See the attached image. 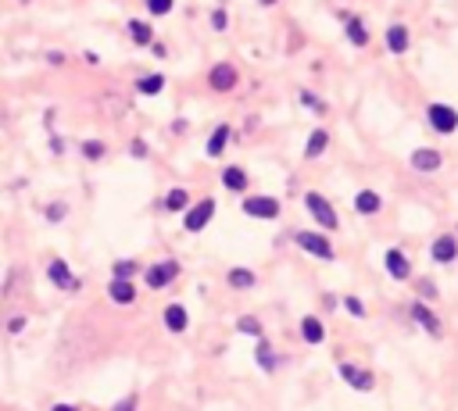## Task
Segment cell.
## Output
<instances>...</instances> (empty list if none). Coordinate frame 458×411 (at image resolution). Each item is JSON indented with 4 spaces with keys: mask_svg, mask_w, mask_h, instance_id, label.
I'll return each mask as SVG.
<instances>
[{
    "mask_svg": "<svg viewBox=\"0 0 458 411\" xmlns=\"http://www.w3.org/2000/svg\"><path fill=\"white\" fill-rule=\"evenodd\" d=\"M305 208L312 211V218L322 225V229H336L340 222H336V211H333V204L322 197V193H305Z\"/></svg>",
    "mask_w": 458,
    "mask_h": 411,
    "instance_id": "1",
    "label": "cell"
},
{
    "mask_svg": "<svg viewBox=\"0 0 458 411\" xmlns=\"http://www.w3.org/2000/svg\"><path fill=\"white\" fill-rule=\"evenodd\" d=\"M298 247L308 251L312 258H322V261H333V258H336V254H333V244H329L326 237H319V232H298Z\"/></svg>",
    "mask_w": 458,
    "mask_h": 411,
    "instance_id": "2",
    "label": "cell"
},
{
    "mask_svg": "<svg viewBox=\"0 0 458 411\" xmlns=\"http://www.w3.org/2000/svg\"><path fill=\"white\" fill-rule=\"evenodd\" d=\"M430 126H433L440 136L454 133V129H458V111L447 107V104H430Z\"/></svg>",
    "mask_w": 458,
    "mask_h": 411,
    "instance_id": "3",
    "label": "cell"
},
{
    "mask_svg": "<svg viewBox=\"0 0 458 411\" xmlns=\"http://www.w3.org/2000/svg\"><path fill=\"white\" fill-rule=\"evenodd\" d=\"M176 275H180V265H176V261H158V265L147 268V286H151V290H165Z\"/></svg>",
    "mask_w": 458,
    "mask_h": 411,
    "instance_id": "4",
    "label": "cell"
},
{
    "mask_svg": "<svg viewBox=\"0 0 458 411\" xmlns=\"http://www.w3.org/2000/svg\"><path fill=\"white\" fill-rule=\"evenodd\" d=\"M244 211H247L251 218L272 222V218H279V201H276V197H247V201H244Z\"/></svg>",
    "mask_w": 458,
    "mask_h": 411,
    "instance_id": "5",
    "label": "cell"
},
{
    "mask_svg": "<svg viewBox=\"0 0 458 411\" xmlns=\"http://www.w3.org/2000/svg\"><path fill=\"white\" fill-rule=\"evenodd\" d=\"M340 379L351 383L355 390H372V386H376V376L365 372V369H358L355 362H344V365H340Z\"/></svg>",
    "mask_w": 458,
    "mask_h": 411,
    "instance_id": "6",
    "label": "cell"
},
{
    "mask_svg": "<svg viewBox=\"0 0 458 411\" xmlns=\"http://www.w3.org/2000/svg\"><path fill=\"white\" fill-rule=\"evenodd\" d=\"M211 215H215V201H201V204H194L190 211H187V232H201L208 222H211Z\"/></svg>",
    "mask_w": 458,
    "mask_h": 411,
    "instance_id": "7",
    "label": "cell"
},
{
    "mask_svg": "<svg viewBox=\"0 0 458 411\" xmlns=\"http://www.w3.org/2000/svg\"><path fill=\"white\" fill-rule=\"evenodd\" d=\"M208 83H211V90H233L237 86V68L233 65H215L211 68V76H208Z\"/></svg>",
    "mask_w": 458,
    "mask_h": 411,
    "instance_id": "8",
    "label": "cell"
},
{
    "mask_svg": "<svg viewBox=\"0 0 458 411\" xmlns=\"http://www.w3.org/2000/svg\"><path fill=\"white\" fill-rule=\"evenodd\" d=\"M387 272H390L397 282H405V279L412 275V265H409V258L401 254L397 247H394V251H387Z\"/></svg>",
    "mask_w": 458,
    "mask_h": 411,
    "instance_id": "9",
    "label": "cell"
},
{
    "mask_svg": "<svg viewBox=\"0 0 458 411\" xmlns=\"http://www.w3.org/2000/svg\"><path fill=\"white\" fill-rule=\"evenodd\" d=\"M107 293H111V301H114V304H133V301H136V290H133L129 279H111Z\"/></svg>",
    "mask_w": 458,
    "mask_h": 411,
    "instance_id": "10",
    "label": "cell"
},
{
    "mask_svg": "<svg viewBox=\"0 0 458 411\" xmlns=\"http://www.w3.org/2000/svg\"><path fill=\"white\" fill-rule=\"evenodd\" d=\"M430 254H433L440 265H447V261H454V258H458V240H454V237H440V240L430 247Z\"/></svg>",
    "mask_w": 458,
    "mask_h": 411,
    "instance_id": "11",
    "label": "cell"
},
{
    "mask_svg": "<svg viewBox=\"0 0 458 411\" xmlns=\"http://www.w3.org/2000/svg\"><path fill=\"white\" fill-rule=\"evenodd\" d=\"M412 315H416V322H419L430 336H440V322H437V315H433L423 301H416V304H412Z\"/></svg>",
    "mask_w": 458,
    "mask_h": 411,
    "instance_id": "12",
    "label": "cell"
},
{
    "mask_svg": "<svg viewBox=\"0 0 458 411\" xmlns=\"http://www.w3.org/2000/svg\"><path fill=\"white\" fill-rule=\"evenodd\" d=\"M47 275H50V282H54V286H61V290H76V279H72V272H69V265H65V261H50Z\"/></svg>",
    "mask_w": 458,
    "mask_h": 411,
    "instance_id": "13",
    "label": "cell"
},
{
    "mask_svg": "<svg viewBox=\"0 0 458 411\" xmlns=\"http://www.w3.org/2000/svg\"><path fill=\"white\" fill-rule=\"evenodd\" d=\"M387 47H390V54H405L409 50V29L405 25H390L387 29Z\"/></svg>",
    "mask_w": 458,
    "mask_h": 411,
    "instance_id": "14",
    "label": "cell"
},
{
    "mask_svg": "<svg viewBox=\"0 0 458 411\" xmlns=\"http://www.w3.org/2000/svg\"><path fill=\"white\" fill-rule=\"evenodd\" d=\"M222 183L233 190V193H244V190H247V175H244L237 165H229V168H222Z\"/></svg>",
    "mask_w": 458,
    "mask_h": 411,
    "instance_id": "15",
    "label": "cell"
},
{
    "mask_svg": "<svg viewBox=\"0 0 458 411\" xmlns=\"http://www.w3.org/2000/svg\"><path fill=\"white\" fill-rule=\"evenodd\" d=\"M165 326H168L172 333H183V329H187V308H183V304H168V308H165Z\"/></svg>",
    "mask_w": 458,
    "mask_h": 411,
    "instance_id": "16",
    "label": "cell"
},
{
    "mask_svg": "<svg viewBox=\"0 0 458 411\" xmlns=\"http://www.w3.org/2000/svg\"><path fill=\"white\" fill-rule=\"evenodd\" d=\"M412 168H419V172H437V168H440V154H437V150H416V154H412Z\"/></svg>",
    "mask_w": 458,
    "mask_h": 411,
    "instance_id": "17",
    "label": "cell"
},
{
    "mask_svg": "<svg viewBox=\"0 0 458 411\" xmlns=\"http://www.w3.org/2000/svg\"><path fill=\"white\" fill-rule=\"evenodd\" d=\"M301 336H305L308 343H322V340H326V329H322V322H319L315 315H308V318L301 322Z\"/></svg>",
    "mask_w": 458,
    "mask_h": 411,
    "instance_id": "18",
    "label": "cell"
},
{
    "mask_svg": "<svg viewBox=\"0 0 458 411\" xmlns=\"http://www.w3.org/2000/svg\"><path fill=\"white\" fill-rule=\"evenodd\" d=\"M344 29H348V36H351V43L355 47H365L369 43V32H365V25H362V18H344Z\"/></svg>",
    "mask_w": 458,
    "mask_h": 411,
    "instance_id": "19",
    "label": "cell"
},
{
    "mask_svg": "<svg viewBox=\"0 0 458 411\" xmlns=\"http://www.w3.org/2000/svg\"><path fill=\"white\" fill-rule=\"evenodd\" d=\"M355 208H358L362 215H376V211H380V193H372V190H358Z\"/></svg>",
    "mask_w": 458,
    "mask_h": 411,
    "instance_id": "20",
    "label": "cell"
},
{
    "mask_svg": "<svg viewBox=\"0 0 458 411\" xmlns=\"http://www.w3.org/2000/svg\"><path fill=\"white\" fill-rule=\"evenodd\" d=\"M229 286H237V290H251L254 286V272L251 268H229Z\"/></svg>",
    "mask_w": 458,
    "mask_h": 411,
    "instance_id": "21",
    "label": "cell"
},
{
    "mask_svg": "<svg viewBox=\"0 0 458 411\" xmlns=\"http://www.w3.org/2000/svg\"><path fill=\"white\" fill-rule=\"evenodd\" d=\"M229 136H233V133H229V126H218V129L211 133V140H208V154H211V157H218V154H222V147L229 143Z\"/></svg>",
    "mask_w": 458,
    "mask_h": 411,
    "instance_id": "22",
    "label": "cell"
},
{
    "mask_svg": "<svg viewBox=\"0 0 458 411\" xmlns=\"http://www.w3.org/2000/svg\"><path fill=\"white\" fill-rule=\"evenodd\" d=\"M326 143H329V133H326V129H315L312 140H308V147H305V157H319V154L326 150Z\"/></svg>",
    "mask_w": 458,
    "mask_h": 411,
    "instance_id": "23",
    "label": "cell"
},
{
    "mask_svg": "<svg viewBox=\"0 0 458 411\" xmlns=\"http://www.w3.org/2000/svg\"><path fill=\"white\" fill-rule=\"evenodd\" d=\"M136 90H140V93H147V97H154V93H161V90H165V76H158V72H154V76H143V79L136 83Z\"/></svg>",
    "mask_w": 458,
    "mask_h": 411,
    "instance_id": "24",
    "label": "cell"
},
{
    "mask_svg": "<svg viewBox=\"0 0 458 411\" xmlns=\"http://www.w3.org/2000/svg\"><path fill=\"white\" fill-rule=\"evenodd\" d=\"M187 204H190V193H187V190H172V193L165 197V208H168V211H183Z\"/></svg>",
    "mask_w": 458,
    "mask_h": 411,
    "instance_id": "25",
    "label": "cell"
},
{
    "mask_svg": "<svg viewBox=\"0 0 458 411\" xmlns=\"http://www.w3.org/2000/svg\"><path fill=\"white\" fill-rule=\"evenodd\" d=\"M129 36L143 47V43H151V25H147V22H140V18H133V22H129Z\"/></svg>",
    "mask_w": 458,
    "mask_h": 411,
    "instance_id": "26",
    "label": "cell"
},
{
    "mask_svg": "<svg viewBox=\"0 0 458 411\" xmlns=\"http://www.w3.org/2000/svg\"><path fill=\"white\" fill-rule=\"evenodd\" d=\"M258 365H262L265 372H272V369H276V355L269 350V343H265V340H258Z\"/></svg>",
    "mask_w": 458,
    "mask_h": 411,
    "instance_id": "27",
    "label": "cell"
},
{
    "mask_svg": "<svg viewBox=\"0 0 458 411\" xmlns=\"http://www.w3.org/2000/svg\"><path fill=\"white\" fill-rule=\"evenodd\" d=\"M237 329H240V333H247V336H262V322H258V318H251V315H244V318L237 322Z\"/></svg>",
    "mask_w": 458,
    "mask_h": 411,
    "instance_id": "28",
    "label": "cell"
},
{
    "mask_svg": "<svg viewBox=\"0 0 458 411\" xmlns=\"http://www.w3.org/2000/svg\"><path fill=\"white\" fill-rule=\"evenodd\" d=\"M344 308H348L355 318H365V304H362L358 297H344Z\"/></svg>",
    "mask_w": 458,
    "mask_h": 411,
    "instance_id": "29",
    "label": "cell"
},
{
    "mask_svg": "<svg viewBox=\"0 0 458 411\" xmlns=\"http://www.w3.org/2000/svg\"><path fill=\"white\" fill-rule=\"evenodd\" d=\"M147 11L151 15H168L172 11V0H147Z\"/></svg>",
    "mask_w": 458,
    "mask_h": 411,
    "instance_id": "30",
    "label": "cell"
},
{
    "mask_svg": "<svg viewBox=\"0 0 458 411\" xmlns=\"http://www.w3.org/2000/svg\"><path fill=\"white\" fill-rule=\"evenodd\" d=\"M136 404H140V397H136V393H126V397H122L119 404H114L111 411H136Z\"/></svg>",
    "mask_w": 458,
    "mask_h": 411,
    "instance_id": "31",
    "label": "cell"
},
{
    "mask_svg": "<svg viewBox=\"0 0 458 411\" xmlns=\"http://www.w3.org/2000/svg\"><path fill=\"white\" fill-rule=\"evenodd\" d=\"M133 272H136V265H133V261H119V265H114V272H111V275H114V279H129Z\"/></svg>",
    "mask_w": 458,
    "mask_h": 411,
    "instance_id": "32",
    "label": "cell"
},
{
    "mask_svg": "<svg viewBox=\"0 0 458 411\" xmlns=\"http://www.w3.org/2000/svg\"><path fill=\"white\" fill-rule=\"evenodd\" d=\"M47 218H50V222L65 218V204H50V208H47Z\"/></svg>",
    "mask_w": 458,
    "mask_h": 411,
    "instance_id": "33",
    "label": "cell"
},
{
    "mask_svg": "<svg viewBox=\"0 0 458 411\" xmlns=\"http://www.w3.org/2000/svg\"><path fill=\"white\" fill-rule=\"evenodd\" d=\"M83 154H90V157H100V154H104V147H100V143H83Z\"/></svg>",
    "mask_w": 458,
    "mask_h": 411,
    "instance_id": "34",
    "label": "cell"
},
{
    "mask_svg": "<svg viewBox=\"0 0 458 411\" xmlns=\"http://www.w3.org/2000/svg\"><path fill=\"white\" fill-rule=\"evenodd\" d=\"M301 100H305V104H308V107H312V111H322V104H319V100H315V97H312V93H301Z\"/></svg>",
    "mask_w": 458,
    "mask_h": 411,
    "instance_id": "35",
    "label": "cell"
},
{
    "mask_svg": "<svg viewBox=\"0 0 458 411\" xmlns=\"http://www.w3.org/2000/svg\"><path fill=\"white\" fill-rule=\"evenodd\" d=\"M211 25H215V29H225V15L215 11V15H211Z\"/></svg>",
    "mask_w": 458,
    "mask_h": 411,
    "instance_id": "36",
    "label": "cell"
},
{
    "mask_svg": "<svg viewBox=\"0 0 458 411\" xmlns=\"http://www.w3.org/2000/svg\"><path fill=\"white\" fill-rule=\"evenodd\" d=\"M8 329H11V333H22V329H25V318H11Z\"/></svg>",
    "mask_w": 458,
    "mask_h": 411,
    "instance_id": "37",
    "label": "cell"
},
{
    "mask_svg": "<svg viewBox=\"0 0 458 411\" xmlns=\"http://www.w3.org/2000/svg\"><path fill=\"white\" fill-rule=\"evenodd\" d=\"M50 411H79V407H72V404H54Z\"/></svg>",
    "mask_w": 458,
    "mask_h": 411,
    "instance_id": "38",
    "label": "cell"
},
{
    "mask_svg": "<svg viewBox=\"0 0 458 411\" xmlns=\"http://www.w3.org/2000/svg\"><path fill=\"white\" fill-rule=\"evenodd\" d=\"M262 4H276V0H262Z\"/></svg>",
    "mask_w": 458,
    "mask_h": 411,
    "instance_id": "39",
    "label": "cell"
}]
</instances>
